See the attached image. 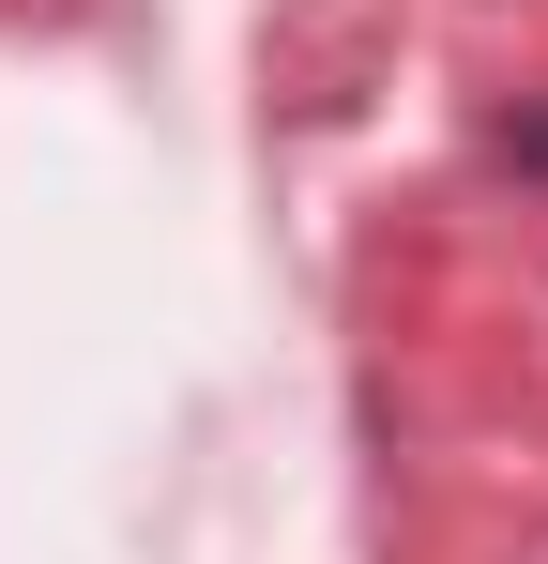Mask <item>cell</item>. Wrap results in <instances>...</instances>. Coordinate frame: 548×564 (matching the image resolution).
I'll use <instances>...</instances> for the list:
<instances>
[{"instance_id": "cell-1", "label": "cell", "mask_w": 548, "mask_h": 564, "mask_svg": "<svg viewBox=\"0 0 548 564\" xmlns=\"http://www.w3.org/2000/svg\"><path fill=\"white\" fill-rule=\"evenodd\" d=\"M487 169H518V184H548V107H518V122L487 138Z\"/></svg>"}]
</instances>
